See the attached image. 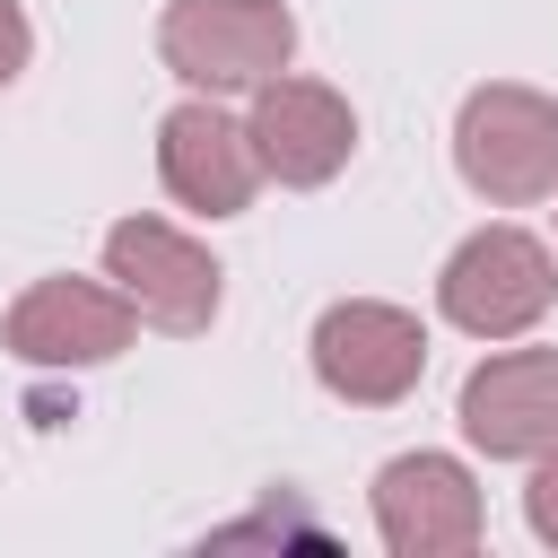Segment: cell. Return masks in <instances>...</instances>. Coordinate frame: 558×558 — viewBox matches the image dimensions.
Segmentation results:
<instances>
[{"mask_svg":"<svg viewBox=\"0 0 558 558\" xmlns=\"http://www.w3.org/2000/svg\"><path fill=\"white\" fill-rule=\"evenodd\" d=\"M523 523H532V541H541V549H558V445L532 462V488H523Z\"/></svg>","mask_w":558,"mask_h":558,"instance_id":"11","label":"cell"},{"mask_svg":"<svg viewBox=\"0 0 558 558\" xmlns=\"http://www.w3.org/2000/svg\"><path fill=\"white\" fill-rule=\"evenodd\" d=\"M558 305V253L523 227H471L436 270V314L471 340H523Z\"/></svg>","mask_w":558,"mask_h":558,"instance_id":"3","label":"cell"},{"mask_svg":"<svg viewBox=\"0 0 558 558\" xmlns=\"http://www.w3.org/2000/svg\"><path fill=\"white\" fill-rule=\"evenodd\" d=\"M471 453L488 462H541L558 445V349H497L462 375L453 401Z\"/></svg>","mask_w":558,"mask_h":558,"instance_id":"10","label":"cell"},{"mask_svg":"<svg viewBox=\"0 0 558 558\" xmlns=\"http://www.w3.org/2000/svg\"><path fill=\"white\" fill-rule=\"evenodd\" d=\"M305 357H314V384H323L331 401H349V410H392V401H410L418 375H427V323H418L410 305H392V296H340V305L314 314Z\"/></svg>","mask_w":558,"mask_h":558,"instance_id":"4","label":"cell"},{"mask_svg":"<svg viewBox=\"0 0 558 558\" xmlns=\"http://www.w3.org/2000/svg\"><path fill=\"white\" fill-rule=\"evenodd\" d=\"M26 61H35V26H26V9H17V0H0V87H17V78H26Z\"/></svg>","mask_w":558,"mask_h":558,"instance_id":"12","label":"cell"},{"mask_svg":"<svg viewBox=\"0 0 558 558\" xmlns=\"http://www.w3.org/2000/svg\"><path fill=\"white\" fill-rule=\"evenodd\" d=\"M244 131H253L262 183H288V192H323V183L357 157V113H349V96L323 87V78H296V70H279V78L253 87Z\"/></svg>","mask_w":558,"mask_h":558,"instance_id":"8","label":"cell"},{"mask_svg":"<svg viewBox=\"0 0 558 558\" xmlns=\"http://www.w3.org/2000/svg\"><path fill=\"white\" fill-rule=\"evenodd\" d=\"M157 61L192 96H253L296 61V17L288 0H166Z\"/></svg>","mask_w":558,"mask_h":558,"instance_id":"2","label":"cell"},{"mask_svg":"<svg viewBox=\"0 0 558 558\" xmlns=\"http://www.w3.org/2000/svg\"><path fill=\"white\" fill-rule=\"evenodd\" d=\"M9 357L17 366H44V375H78V366H113L131 340H140V314L113 279H35L17 288L9 323H0Z\"/></svg>","mask_w":558,"mask_h":558,"instance_id":"6","label":"cell"},{"mask_svg":"<svg viewBox=\"0 0 558 558\" xmlns=\"http://www.w3.org/2000/svg\"><path fill=\"white\" fill-rule=\"evenodd\" d=\"M366 506H375V541L392 549V558H462V549H480V532H488V506H480V480L453 462V453H392L384 471H375V488H366Z\"/></svg>","mask_w":558,"mask_h":558,"instance_id":"7","label":"cell"},{"mask_svg":"<svg viewBox=\"0 0 558 558\" xmlns=\"http://www.w3.org/2000/svg\"><path fill=\"white\" fill-rule=\"evenodd\" d=\"M105 279L131 296V314H140L148 331H174V340L209 331L218 305H227L218 253H209L201 235H183L174 218H148V209L105 227Z\"/></svg>","mask_w":558,"mask_h":558,"instance_id":"5","label":"cell"},{"mask_svg":"<svg viewBox=\"0 0 558 558\" xmlns=\"http://www.w3.org/2000/svg\"><path fill=\"white\" fill-rule=\"evenodd\" d=\"M453 174L488 209H532L558 201V96L523 78H488L453 113Z\"/></svg>","mask_w":558,"mask_h":558,"instance_id":"1","label":"cell"},{"mask_svg":"<svg viewBox=\"0 0 558 558\" xmlns=\"http://www.w3.org/2000/svg\"><path fill=\"white\" fill-rule=\"evenodd\" d=\"M157 183L192 209V218H244L262 192V157L253 131L218 105V96H183L157 122Z\"/></svg>","mask_w":558,"mask_h":558,"instance_id":"9","label":"cell"}]
</instances>
